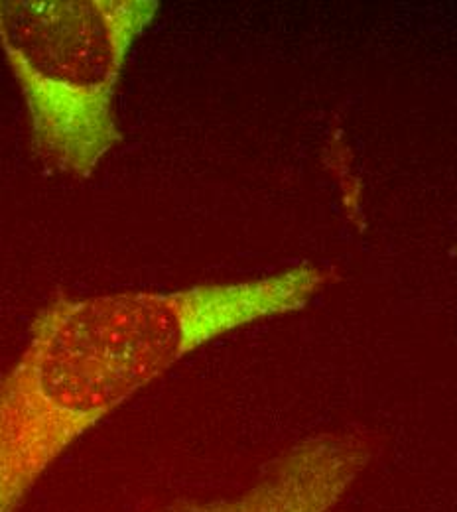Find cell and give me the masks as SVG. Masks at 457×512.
Instances as JSON below:
<instances>
[{
    "label": "cell",
    "instance_id": "cell-2",
    "mask_svg": "<svg viewBox=\"0 0 457 512\" xmlns=\"http://www.w3.org/2000/svg\"><path fill=\"white\" fill-rule=\"evenodd\" d=\"M154 0H0V48L40 156L89 178L121 142L115 93Z\"/></svg>",
    "mask_w": 457,
    "mask_h": 512
},
{
    "label": "cell",
    "instance_id": "cell-1",
    "mask_svg": "<svg viewBox=\"0 0 457 512\" xmlns=\"http://www.w3.org/2000/svg\"><path fill=\"white\" fill-rule=\"evenodd\" d=\"M320 282L296 268L178 292L54 300L0 381V512L18 511L75 440L188 353L304 308Z\"/></svg>",
    "mask_w": 457,
    "mask_h": 512
},
{
    "label": "cell",
    "instance_id": "cell-3",
    "mask_svg": "<svg viewBox=\"0 0 457 512\" xmlns=\"http://www.w3.org/2000/svg\"><path fill=\"white\" fill-rule=\"evenodd\" d=\"M375 455L359 434H320L274 459L233 497L184 501L160 512H333Z\"/></svg>",
    "mask_w": 457,
    "mask_h": 512
}]
</instances>
